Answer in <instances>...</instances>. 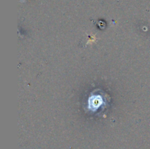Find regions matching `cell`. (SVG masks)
<instances>
[{
	"label": "cell",
	"instance_id": "6da1fadb",
	"mask_svg": "<svg viewBox=\"0 0 150 149\" xmlns=\"http://www.w3.org/2000/svg\"><path fill=\"white\" fill-rule=\"evenodd\" d=\"M92 102H90V104H89V105H90V108H95V109H96V108H99L100 106L101 105V103H102V102H101V99L100 97H94V99H92Z\"/></svg>",
	"mask_w": 150,
	"mask_h": 149
}]
</instances>
